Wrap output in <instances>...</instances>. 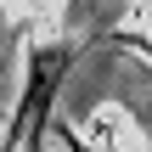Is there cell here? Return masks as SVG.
<instances>
[{
	"instance_id": "obj_1",
	"label": "cell",
	"mask_w": 152,
	"mask_h": 152,
	"mask_svg": "<svg viewBox=\"0 0 152 152\" xmlns=\"http://www.w3.org/2000/svg\"><path fill=\"white\" fill-rule=\"evenodd\" d=\"M68 68H73L68 39H45V45L28 51V73H23V96H17V113H11V130H6V152H39L51 118H56V96H62Z\"/></svg>"
},
{
	"instance_id": "obj_2",
	"label": "cell",
	"mask_w": 152,
	"mask_h": 152,
	"mask_svg": "<svg viewBox=\"0 0 152 152\" xmlns=\"http://www.w3.org/2000/svg\"><path fill=\"white\" fill-rule=\"evenodd\" d=\"M45 135H56V141H62L68 152H96L90 141H85V135H79V130H73V124H62V118H51V130H45Z\"/></svg>"
},
{
	"instance_id": "obj_3",
	"label": "cell",
	"mask_w": 152,
	"mask_h": 152,
	"mask_svg": "<svg viewBox=\"0 0 152 152\" xmlns=\"http://www.w3.org/2000/svg\"><path fill=\"white\" fill-rule=\"evenodd\" d=\"M73 6H85V0H73Z\"/></svg>"
},
{
	"instance_id": "obj_4",
	"label": "cell",
	"mask_w": 152,
	"mask_h": 152,
	"mask_svg": "<svg viewBox=\"0 0 152 152\" xmlns=\"http://www.w3.org/2000/svg\"><path fill=\"white\" fill-rule=\"evenodd\" d=\"M0 73H6V68H0Z\"/></svg>"
}]
</instances>
